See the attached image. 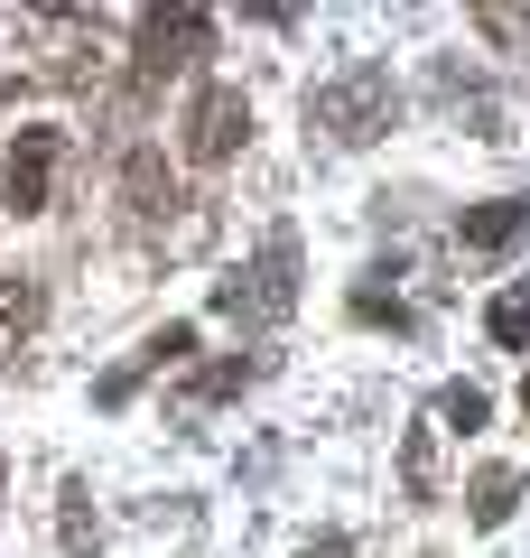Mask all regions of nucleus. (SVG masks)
I'll return each mask as SVG.
<instances>
[{"label":"nucleus","mask_w":530,"mask_h":558,"mask_svg":"<svg viewBox=\"0 0 530 558\" xmlns=\"http://www.w3.org/2000/svg\"><path fill=\"white\" fill-rule=\"evenodd\" d=\"M392 112H400V84H392V65H382V57H353L345 75H326L308 94V131L345 140V149L382 140V131H392Z\"/></svg>","instance_id":"nucleus-1"},{"label":"nucleus","mask_w":530,"mask_h":558,"mask_svg":"<svg viewBox=\"0 0 530 558\" xmlns=\"http://www.w3.org/2000/svg\"><path fill=\"white\" fill-rule=\"evenodd\" d=\"M298 307V233H270L233 279H215V317L233 326H279Z\"/></svg>","instance_id":"nucleus-2"},{"label":"nucleus","mask_w":530,"mask_h":558,"mask_svg":"<svg viewBox=\"0 0 530 558\" xmlns=\"http://www.w3.org/2000/svg\"><path fill=\"white\" fill-rule=\"evenodd\" d=\"M242 140H252V94H242V84H205V94L186 102V159L224 168Z\"/></svg>","instance_id":"nucleus-3"},{"label":"nucleus","mask_w":530,"mask_h":558,"mask_svg":"<svg viewBox=\"0 0 530 558\" xmlns=\"http://www.w3.org/2000/svg\"><path fill=\"white\" fill-rule=\"evenodd\" d=\"M215 47V10H149L140 20V75H177V65H196Z\"/></svg>","instance_id":"nucleus-4"},{"label":"nucleus","mask_w":530,"mask_h":558,"mask_svg":"<svg viewBox=\"0 0 530 558\" xmlns=\"http://www.w3.org/2000/svg\"><path fill=\"white\" fill-rule=\"evenodd\" d=\"M57 168H65V131L28 121V131L10 140V205H20V215H47V205H57Z\"/></svg>","instance_id":"nucleus-5"},{"label":"nucleus","mask_w":530,"mask_h":558,"mask_svg":"<svg viewBox=\"0 0 530 558\" xmlns=\"http://www.w3.org/2000/svg\"><path fill=\"white\" fill-rule=\"evenodd\" d=\"M186 354H196V326H158V336L140 344L131 363H112V373L94 381V400H103V410H121V400H131V391H140V381H149V373H177V363H186Z\"/></svg>","instance_id":"nucleus-6"},{"label":"nucleus","mask_w":530,"mask_h":558,"mask_svg":"<svg viewBox=\"0 0 530 558\" xmlns=\"http://www.w3.org/2000/svg\"><path fill=\"white\" fill-rule=\"evenodd\" d=\"M521 233H530V196H493V205H466L456 215V242L466 252H511Z\"/></svg>","instance_id":"nucleus-7"},{"label":"nucleus","mask_w":530,"mask_h":558,"mask_svg":"<svg viewBox=\"0 0 530 558\" xmlns=\"http://www.w3.org/2000/svg\"><path fill=\"white\" fill-rule=\"evenodd\" d=\"M47 299H38V279H0V363H20V344L38 336Z\"/></svg>","instance_id":"nucleus-8"},{"label":"nucleus","mask_w":530,"mask_h":558,"mask_svg":"<svg viewBox=\"0 0 530 558\" xmlns=\"http://www.w3.org/2000/svg\"><path fill=\"white\" fill-rule=\"evenodd\" d=\"M466 512H474V531H503V521L521 512V475H511V465H484L474 494H466Z\"/></svg>","instance_id":"nucleus-9"},{"label":"nucleus","mask_w":530,"mask_h":558,"mask_svg":"<svg viewBox=\"0 0 530 558\" xmlns=\"http://www.w3.org/2000/svg\"><path fill=\"white\" fill-rule=\"evenodd\" d=\"M252 373H261V363L224 354L215 373H196V381H186V391H177V418H205V410H215V400H233V391H242V381H252Z\"/></svg>","instance_id":"nucleus-10"},{"label":"nucleus","mask_w":530,"mask_h":558,"mask_svg":"<svg viewBox=\"0 0 530 558\" xmlns=\"http://www.w3.org/2000/svg\"><path fill=\"white\" fill-rule=\"evenodd\" d=\"M353 326H392V336H410V299H400V289H382V270H363L353 279Z\"/></svg>","instance_id":"nucleus-11"},{"label":"nucleus","mask_w":530,"mask_h":558,"mask_svg":"<svg viewBox=\"0 0 530 558\" xmlns=\"http://www.w3.org/2000/svg\"><path fill=\"white\" fill-rule=\"evenodd\" d=\"M65 512H57V531H65V558H94L103 549V521H94V494H84V475H65Z\"/></svg>","instance_id":"nucleus-12"},{"label":"nucleus","mask_w":530,"mask_h":558,"mask_svg":"<svg viewBox=\"0 0 530 558\" xmlns=\"http://www.w3.org/2000/svg\"><path fill=\"white\" fill-rule=\"evenodd\" d=\"M400 484H410L419 502H437V484H447V475H437V428H410V447H400Z\"/></svg>","instance_id":"nucleus-13"},{"label":"nucleus","mask_w":530,"mask_h":558,"mask_svg":"<svg viewBox=\"0 0 530 558\" xmlns=\"http://www.w3.org/2000/svg\"><path fill=\"white\" fill-rule=\"evenodd\" d=\"M484 418H493V400L474 391V381H447V391H437V428H466V438H474Z\"/></svg>","instance_id":"nucleus-14"},{"label":"nucleus","mask_w":530,"mask_h":558,"mask_svg":"<svg viewBox=\"0 0 530 558\" xmlns=\"http://www.w3.org/2000/svg\"><path fill=\"white\" fill-rule=\"evenodd\" d=\"M484 336L493 344H530V289H503V299L484 307Z\"/></svg>","instance_id":"nucleus-15"},{"label":"nucleus","mask_w":530,"mask_h":558,"mask_svg":"<svg viewBox=\"0 0 530 558\" xmlns=\"http://www.w3.org/2000/svg\"><path fill=\"white\" fill-rule=\"evenodd\" d=\"M298 558H353V539H335V531H326V539H308Z\"/></svg>","instance_id":"nucleus-16"},{"label":"nucleus","mask_w":530,"mask_h":558,"mask_svg":"<svg viewBox=\"0 0 530 558\" xmlns=\"http://www.w3.org/2000/svg\"><path fill=\"white\" fill-rule=\"evenodd\" d=\"M0 494H10V465H0Z\"/></svg>","instance_id":"nucleus-17"},{"label":"nucleus","mask_w":530,"mask_h":558,"mask_svg":"<svg viewBox=\"0 0 530 558\" xmlns=\"http://www.w3.org/2000/svg\"><path fill=\"white\" fill-rule=\"evenodd\" d=\"M521 410H530V381H521Z\"/></svg>","instance_id":"nucleus-18"},{"label":"nucleus","mask_w":530,"mask_h":558,"mask_svg":"<svg viewBox=\"0 0 530 558\" xmlns=\"http://www.w3.org/2000/svg\"><path fill=\"white\" fill-rule=\"evenodd\" d=\"M0 94H10V75H0Z\"/></svg>","instance_id":"nucleus-19"}]
</instances>
